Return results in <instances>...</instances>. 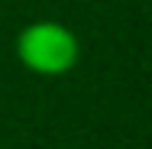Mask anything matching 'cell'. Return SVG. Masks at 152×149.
Returning <instances> with one entry per match:
<instances>
[{
    "mask_svg": "<svg viewBox=\"0 0 152 149\" xmlns=\"http://www.w3.org/2000/svg\"><path fill=\"white\" fill-rule=\"evenodd\" d=\"M20 52L39 71H61L75 62V39L61 26H32L20 39Z\"/></svg>",
    "mask_w": 152,
    "mask_h": 149,
    "instance_id": "cell-1",
    "label": "cell"
}]
</instances>
